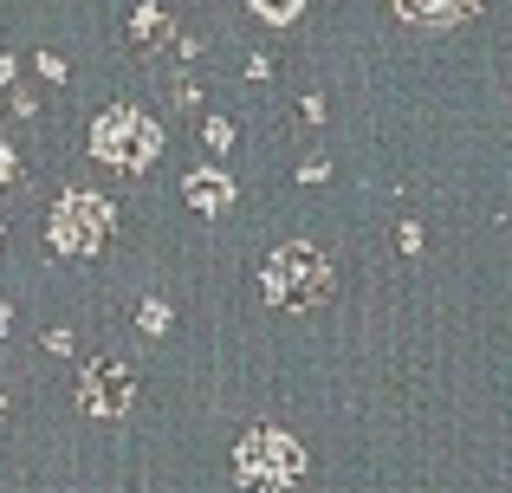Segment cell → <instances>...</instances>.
I'll return each instance as SVG.
<instances>
[{
    "label": "cell",
    "instance_id": "e0dca14e",
    "mask_svg": "<svg viewBox=\"0 0 512 493\" xmlns=\"http://www.w3.org/2000/svg\"><path fill=\"white\" fill-rule=\"evenodd\" d=\"M396 241H402V253H422V228H415V221H402Z\"/></svg>",
    "mask_w": 512,
    "mask_h": 493
},
{
    "label": "cell",
    "instance_id": "7a4b0ae2",
    "mask_svg": "<svg viewBox=\"0 0 512 493\" xmlns=\"http://www.w3.org/2000/svg\"><path fill=\"white\" fill-rule=\"evenodd\" d=\"M305 468H312V455H305L299 435L273 429V422H260V429H247L234 442V481L253 487V493H286L305 481Z\"/></svg>",
    "mask_w": 512,
    "mask_h": 493
},
{
    "label": "cell",
    "instance_id": "6da1fadb",
    "mask_svg": "<svg viewBox=\"0 0 512 493\" xmlns=\"http://www.w3.org/2000/svg\"><path fill=\"white\" fill-rule=\"evenodd\" d=\"M260 292L273 312H318L331 299V260L312 241H286L266 253L260 266Z\"/></svg>",
    "mask_w": 512,
    "mask_h": 493
},
{
    "label": "cell",
    "instance_id": "7c38bea8",
    "mask_svg": "<svg viewBox=\"0 0 512 493\" xmlns=\"http://www.w3.org/2000/svg\"><path fill=\"white\" fill-rule=\"evenodd\" d=\"M7 111L13 117H39V98H33V91H20V85H7Z\"/></svg>",
    "mask_w": 512,
    "mask_h": 493
},
{
    "label": "cell",
    "instance_id": "ffe728a7",
    "mask_svg": "<svg viewBox=\"0 0 512 493\" xmlns=\"http://www.w3.org/2000/svg\"><path fill=\"white\" fill-rule=\"evenodd\" d=\"M0 241H7V228H0Z\"/></svg>",
    "mask_w": 512,
    "mask_h": 493
},
{
    "label": "cell",
    "instance_id": "2e32d148",
    "mask_svg": "<svg viewBox=\"0 0 512 493\" xmlns=\"http://www.w3.org/2000/svg\"><path fill=\"white\" fill-rule=\"evenodd\" d=\"M325 176H331L325 156H305V163H299V182H325Z\"/></svg>",
    "mask_w": 512,
    "mask_h": 493
},
{
    "label": "cell",
    "instance_id": "277c9868",
    "mask_svg": "<svg viewBox=\"0 0 512 493\" xmlns=\"http://www.w3.org/2000/svg\"><path fill=\"white\" fill-rule=\"evenodd\" d=\"M91 156L124 169V176H137V169H150L156 156H163V124H156L150 111H137V104H111V111L91 124Z\"/></svg>",
    "mask_w": 512,
    "mask_h": 493
},
{
    "label": "cell",
    "instance_id": "52a82bcc",
    "mask_svg": "<svg viewBox=\"0 0 512 493\" xmlns=\"http://www.w3.org/2000/svg\"><path fill=\"white\" fill-rule=\"evenodd\" d=\"M389 7H396L402 20H415V26H461L480 0H389Z\"/></svg>",
    "mask_w": 512,
    "mask_h": 493
},
{
    "label": "cell",
    "instance_id": "9a60e30c",
    "mask_svg": "<svg viewBox=\"0 0 512 493\" xmlns=\"http://www.w3.org/2000/svg\"><path fill=\"white\" fill-rule=\"evenodd\" d=\"M39 78H52V85H65V59H59V52H39Z\"/></svg>",
    "mask_w": 512,
    "mask_h": 493
},
{
    "label": "cell",
    "instance_id": "30bf717a",
    "mask_svg": "<svg viewBox=\"0 0 512 493\" xmlns=\"http://www.w3.org/2000/svg\"><path fill=\"white\" fill-rule=\"evenodd\" d=\"M137 325L150 331V338H163V331H169V305H163V299H143V305H137Z\"/></svg>",
    "mask_w": 512,
    "mask_h": 493
},
{
    "label": "cell",
    "instance_id": "d6986e66",
    "mask_svg": "<svg viewBox=\"0 0 512 493\" xmlns=\"http://www.w3.org/2000/svg\"><path fill=\"white\" fill-rule=\"evenodd\" d=\"M0 422H7V396H0Z\"/></svg>",
    "mask_w": 512,
    "mask_h": 493
},
{
    "label": "cell",
    "instance_id": "5b68a950",
    "mask_svg": "<svg viewBox=\"0 0 512 493\" xmlns=\"http://www.w3.org/2000/svg\"><path fill=\"white\" fill-rule=\"evenodd\" d=\"M130 403H137V370H130L124 357H91V364L78 370V409H85L91 422H124Z\"/></svg>",
    "mask_w": 512,
    "mask_h": 493
},
{
    "label": "cell",
    "instance_id": "ba28073f",
    "mask_svg": "<svg viewBox=\"0 0 512 493\" xmlns=\"http://www.w3.org/2000/svg\"><path fill=\"white\" fill-rule=\"evenodd\" d=\"M130 39H137L143 52H169V46H175V20H169V7L143 0V7L130 13Z\"/></svg>",
    "mask_w": 512,
    "mask_h": 493
},
{
    "label": "cell",
    "instance_id": "4fadbf2b",
    "mask_svg": "<svg viewBox=\"0 0 512 493\" xmlns=\"http://www.w3.org/2000/svg\"><path fill=\"white\" fill-rule=\"evenodd\" d=\"M72 344H78V338H72L65 325H52V331H46V351H52V357H72Z\"/></svg>",
    "mask_w": 512,
    "mask_h": 493
},
{
    "label": "cell",
    "instance_id": "8fae6325",
    "mask_svg": "<svg viewBox=\"0 0 512 493\" xmlns=\"http://www.w3.org/2000/svg\"><path fill=\"white\" fill-rule=\"evenodd\" d=\"M201 137H208V150L221 156L227 143H234V124H227V117H208V124H201Z\"/></svg>",
    "mask_w": 512,
    "mask_h": 493
},
{
    "label": "cell",
    "instance_id": "8992f818",
    "mask_svg": "<svg viewBox=\"0 0 512 493\" xmlns=\"http://www.w3.org/2000/svg\"><path fill=\"white\" fill-rule=\"evenodd\" d=\"M182 202L195 208V215H227V208H234V176L214 169V163L188 169V176H182Z\"/></svg>",
    "mask_w": 512,
    "mask_h": 493
},
{
    "label": "cell",
    "instance_id": "3957f363",
    "mask_svg": "<svg viewBox=\"0 0 512 493\" xmlns=\"http://www.w3.org/2000/svg\"><path fill=\"white\" fill-rule=\"evenodd\" d=\"M111 228H117V208L111 195H91V189H65L46 215V241L65 253V260H98L111 247Z\"/></svg>",
    "mask_w": 512,
    "mask_h": 493
},
{
    "label": "cell",
    "instance_id": "9c48e42d",
    "mask_svg": "<svg viewBox=\"0 0 512 493\" xmlns=\"http://www.w3.org/2000/svg\"><path fill=\"white\" fill-rule=\"evenodd\" d=\"M247 7L260 13L266 26H292V20H299V13H305V0H247Z\"/></svg>",
    "mask_w": 512,
    "mask_h": 493
},
{
    "label": "cell",
    "instance_id": "5bb4252c",
    "mask_svg": "<svg viewBox=\"0 0 512 493\" xmlns=\"http://www.w3.org/2000/svg\"><path fill=\"white\" fill-rule=\"evenodd\" d=\"M13 176H20V156H13V143L7 137H0V189H7V182Z\"/></svg>",
    "mask_w": 512,
    "mask_h": 493
},
{
    "label": "cell",
    "instance_id": "ac0fdd59",
    "mask_svg": "<svg viewBox=\"0 0 512 493\" xmlns=\"http://www.w3.org/2000/svg\"><path fill=\"white\" fill-rule=\"evenodd\" d=\"M7 331H13V305L0 299V338H7Z\"/></svg>",
    "mask_w": 512,
    "mask_h": 493
}]
</instances>
